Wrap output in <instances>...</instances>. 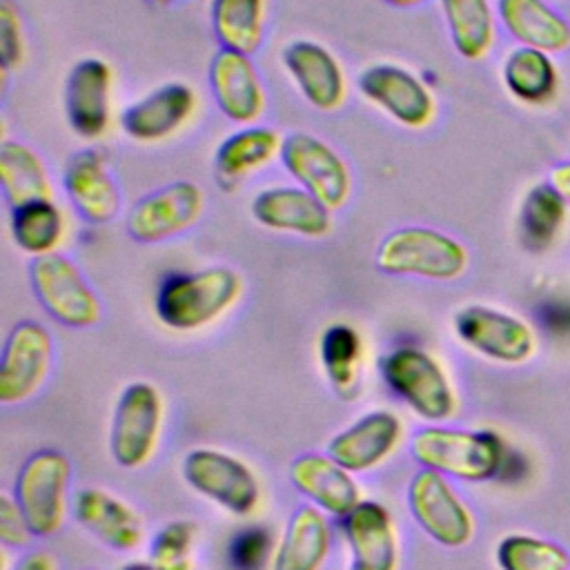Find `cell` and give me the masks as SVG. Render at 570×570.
<instances>
[{
	"instance_id": "obj_12",
	"label": "cell",
	"mask_w": 570,
	"mask_h": 570,
	"mask_svg": "<svg viewBox=\"0 0 570 570\" xmlns=\"http://www.w3.org/2000/svg\"><path fill=\"white\" fill-rule=\"evenodd\" d=\"M358 89L374 107L403 127L423 129L434 120L436 102L430 87L403 67H367L358 78Z\"/></svg>"
},
{
	"instance_id": "obj_41",
	"label": "cell",
	"mask_w": 570,
	"mask_h": 570,
	"mask_svg": "<svg viewBox=\"0 0 570 570\" xmlns=\"http://www.w3.org/2000/svg\"><path fill=\"white\" fill-rule=\"evenodd\" d=\"M16 570H56V561L51 554L38 550V552H29L18 566Z\"/></svg>"
},
{
	"instance_id": "obj_27",
	"label": "cell",
	"mask_w": 570,
	"mask_h": 570,
	"mask_svg": "<svg viewBox=\"0 0 570 570\" xmlns=\"http://www.w3.org/2000/svg\"><path fill=\"white\" fill-rule=\"evenodd\" d=\"M499 18L521 47L548 53L570 45V24L543 0H499Z\"/></svg>"
},
{
	"instance_id": "obj_13",
	"label": "cell",
	"mask_w": 570,
	"mask_h": 570,
	"mask_svg": "<svg viewBox=\"0 0 570 570\" xmlns=\"http://www.w3.org/2000/svg\"><path fill=\"white\" fill-rule=\"evenodd\" d=\"M454 332L468 347L499 363H523L534 352V334L525 321L485 305L459 309Z\"/></svg>"
},
{
	"instance_id": "obj_26",
	"label": "cell",
	"mask_w": 570,
	"mask_h": 570,
	"mask_svg": "<svg viewBox=\"0 0 570 570\" xmlns=\"http://www.w3.org/2000/svg\"><path fill=\"white\" fill-rule=\"evenodd\" d=\"M330 525L316 505H301L274 552V570H321L330 552Z\"/></svg>"
},
{
	"instance_id": "obj_33",
	"label": "cell",
	"mask_w": 570,
	"mask_h": 570,
	"mask_svg": "<svg viewBox=\"0 0 570 570\" xmlns=\"http://www.w3.org/2000/svg\"><path fill=\"white\" fill-rule=\"evenodd\" d=\"M566 220V200L552 185H537L528 191L521 216L519 232L521 240L530 252H541L552 245Z\"/></svg>"
},
{
	"instance_id": "obj_8",
	"label": "cell",
	"mask_w": 570,
	"mask_h": 570,
	"mask_svg": "<svg viewBox=\"0 0 570 570\" xmlns=\"http://www.w3.org/2000/svg\"><path fill=\"white\" fill-rule=\"evenodd\" d=\"M163 423V401L154 385L131 383L122 390L109 434L111 456L120 468L134 470L149 461Z\"/></svg>"
},
{
	"instance_id": "obj_9",
	"label": "cell",
	"mask_w": 570,
	"mask_h": 570,
	"mask_svg": "<svg viewBox=\"0 0 570 570\" xmlns=\"http://www.w3.org/2000/svg\"><path fill=\"white\" fill-rule=\"evenodd\" d=\"M407 505L416 523L445 548H461L474 534L470 510L436 470L423 468L414 474L407 488Z\"/></svg>"
},
{
	"instance_id": "obj_21",
	"label": "cell",
	"mask_w": 570,
	"mask_h": 570,
	"mask_svg": "<svg viewBox=\"0 0 570 570\" xmlns=\"http://www.w3.org/2000/svg\"><path fill=\"white\" fill-rule=\"evenodd\" d=\"M401 434L403 428L399 416L379 410L338 432L330 441L327 454L350 472H365L383 463L394 452Z\"/></svg>"
},
{
	"instance_id": "obj_14",
	"label": "cell",
	"mask_w": 570,
	"mask_h": 570,
	"mask_svg": "<svg viewBox=\"0 0 570 570\" xmlns=\"http://www.w3.org/2000/svg\"><path fill=\"white\" fill-rule=\"evenodd\" d=\"M53 343L36 321H22L9 332L0 361V403H20L42 385L51 367Z\"/></svg>"
},
{
	"instance_id": "obj_3",
	"label": "cell",
	"mask_w": 570,
	"mask_h": 570,
	"mask_svg": "<svg viewBox=\"0 0 570 570\" xmlns=\"http://www.w3.org/2000/svg\"><path fill=\"white\" fill-rule=\"evenodd\" d=\"M376 267L396 276L454 281L468 267L465 247L445 232L410 225L387 234L376 249Z\"/></svg>"
},
{
	"instance_id": "obj_35",
	"label": "cell",
	"mask_w": 570,
	"mask_h": 570,
	"mask_svg": "<svg viewBox=\"0 0 570 570\" xmlns=\"http://www.w3.org/2000/svg\"><path fill=\"white\" fill-rule=\"evenodd\" d=\"M501 570H568V552L546 539L530 534H510L497 548Z\"/></svg>"
},
{
	"instance_id": "obj_24",
	"label": "cell",
	"mask_w": 570,
	"mask_h": 570,
	"mask_svg": "<svg viewBox=\"0 0 570 570\" xmlns=\"http://www.w3.org/2000/svg\"><path fill=\"white\" fill-rule=\"evenodd\" d=\"M73 514L82 528L116 550H131L142 539L140 517L105 490H80L73 499Z\"/></svg>"
},
{
	"instance_id": "obj_15",
	"label": "cell",
	"mask_w": 570,
	"mask_h": 570,
	"mask_svg": "<svg viewBox=\"0 0 570 570\" xmlns=\"http://www.w3.org/2000/svg\"><path fill=\"white\" fill-rule=\"evenodd\" d=\"M196 107L198 98L189 85L167 82L122 111V131L138 142H163L194 118Z\"/></svg>"
},
{
	"instance_id": "obj_10",
	"label": "cell",
	"mask_w": 570,
	"mask_h": 570,
	"mask_svg": "<svg viewBox=\"0 0 570 570\" xmlns=\"http://www.w3.org/2000/svg\"><path fill=\"white\" fill-rule=\"evenodd\" d=\"M205 209L196 183L176 180L142 196L127 214V232L138 243H160L187 232Z\"/></svg>"
},
{
	"instance_id": "obj_2",
	"label": "cell",
	"mask_w": 570,
	"mask_h": 570,
	"mask_svg": "<svg viewBox=\"0 0 570 570\" xmlns=\"http://www.w3.org/2000/svg\"><path fill=\"white\" fill-rule=\"evenodd\" d=\"M416 463L461 481H488L499 474L505 461L503 441L488 430L423 428L410 441Z\"/></svg>"
},
{
	"instance_id": "obj_16",
	"label": "cell",
	"mask_w": 570,
	"mask_h": 570,
	"mask_svg": "<svg viewBox=\"0 0 570 570\" xmlns=\"http://www.w3.org/2000/svg\"><path fill=\"white\" fill-rule=\"evenodd\" d=\"M111 67L100 58L73 65L65 87V111L71 129L87 138H100L111 122Z\"/></svg>"
},
{
	"instance_id": "obj_38",
	"label": "cell",
	"mask_w": 570,
	"mask_h": 570,
	"mask_svg": "<svg viewBox=\"0 0 570 570\" xmlns=\"http://www.w3.org/2000/svg\"><path fill=\"white\" fill-rule=\"evenodd\" d=\"M24 40H22V24L20 13L11 0L0 2V58L4 71L16 69L22 62Z\"/></svg>"
},
{
	"instance_id": "obj_22",
	"label": "cell",
	"mask_w": 570,
	"mask_h": 570,
	"mask_svg": "<svg viewBox=\"0 0 570 570\" xmlns=\"http://www.w3.org/2000/svg\"><path fill=\"white\" fill-rule=\"evenodd\" d=\"M294 488L334 517H347L358 503L361 492L352 472L338 465L330 454H303L289 465Z\"/></svg>"
},
{
	"instance_id": "obj_39",
	"label": "cell",
	"mask_w": 570,
	"mask_h": 570,
	"mask_svg": "<svg viewBox=\"0 0 570 570\" xmlns=\"http://www.w3.org/2000/svg\"><path fill=\"white\" fill-rule=\"evenodd\" d=\"M31 528L16 499L0 497V539L7 546H24L31 537Z\"/></svg>"
},
{
	"instance_id": "obj_36",
	"label": "cell",
	"mask_w": 570,
	"mask_h": 570,
	"mask_svg": "<svg viewBox=\"0 0 570 570\" xmlns=\"http://www.w3.org/2000/svg\"><path fill=\"white\" fill-rule=\"evenodd\" d=\"M196 525L191 521L167 523L151 543L149 561L163 570H191Z\"/></svg>"
},
{
	"instance_id": "obj_18",
	"label": "cell",
	"mask_w": 570,
	"mask_h": 570,
	"mask_svg": "<svg viewBox=\"0 0 570 570\" xmlns=\"http://www.w3.org/2000/svg\"><path fill=\"white\" fill-rule=\"evenodd\" d=\"M283 65L301 96L321 111H334L345 102L347 80L341 62L330 49L312 40H296L285 47Z\"/></svg>"
},
{
	"instance_id": "obj_37",
	"label": "cell",
	"mask_w": 570,
	"mask_h": 570,
	"mask_svg": "<svg viewBox=\"0 0 570 570\" xmlns=\"http://www.w3.org/2000/svg\"><path fill=\"white\" fill-rule=\"evenodd\" d=\"M272 550L269 532L261 528L243 530L229 543V559L236 570H261Z\"/></svg>"
},
{
	"instance_id": "obj_5",
	"label": "cell",
	"mask_w": 570,
	"mask_h": 570,
	"mask_svg": "<svg viewBox=\"0 0 570 570\" xmlns=\"http://www.w3.org/2000/svg\"><path fill=\"white\" fill-rule=\"evenodd\" d=\"M69 461L62 452L40 450L31 454L16 476V501L36 537L60 530L67 514Z\"/></svg>"
},
{
	"instance_id": "obj_43",
	"label": "cell",
	"mask_w": 570,
	"mask_h": 570,
	"mask_svg": "<svg viewBox=\"0 0 570 570\" xmlns=\"http://www.w3.org/2000/svg\"><path fill=\"white\" fill-rule=\"evenodd\" d=\"M385 2L392 4V7H399V9H410V7H416V4H421L425 0H385Z\"/></svg>"
},
{
	"instance_id": "obj_31",
	"label": "cell",
	"mask_w": 570,
	"mask_h": 570,
	"mask_svg": "<svg viewBox=\"0 0 570 570\" xmlns=\"http://www.w3.org/2000/svg\"><path fill=\"white\" fill-rule=\"evenodd\" d=\"M212 27L223 49L249 56L263 40L265 0H212Z\"/></svg>"
},
{
	"instance_id": "obj_40",
	"label": "cell",
	"mask_w": 570,
	"mask_h": 570,
	"mask_svg": "<svg viewBox=\"0 0 570 570\" xmlns=\"http://www.w3.org/2000/svg\"><path fill=\"white\" fill-rule=\"evenodd\" d=\"M550 185L559 191V196H561L563 200L570 203V163H563V165L552 167V171H550Z\"/></svg>"
},
{
	"instance_id": "obj_1",
	"label": "cell",
	"mask_w": 570,
	"mask_h": 570,
	"mask_svg": "<svg viewBox=\"0 0 570 570\" xmlns=\"http://www.w3.org/2000/svg\"><path fill=\"white\" fill-rule=\"evenodd\" d=\"M240 292V276L223 265L191 274H174L165 278L158 289L156 314L169 330L194 332L232 309Z\"/></svg>"
},
{
	"instance_id": "obj_42",
	"label": "cell",
	"mask_w": 570,
	"mask_h": 570,
	"mask_svg": "<svg viewBox=\"0 0 570 570\" xmlns=\"http://www.w3.org/2000/svg\"><path fill=\"white\" fill-rule=\"evenodd\" d=\"M120 570H163V568L154 566L151 561H136V563H127V566H122Z\"/></svg>"
},
{
	"instance_id": "obj_6",
	"label": "cell",
	"mask_w": 570,
	"mask_h": 570,
	"mask_svg": "<svg viewBox=\"0 0 570 570\" xmlns=\"http://www.w3.org/2000/svg\"><path fill=\"white\" fill-rule=\"evenodd\" d=\"M40 305L67 327H89L100 318V301L82 278L76 263L58 252L38 256L29 269Z\"/></svg>"
},
{
	"instance_id": "obj_29",
	"label": "cell",
	"mask_w": 570,
	"mask_h": 570,
	"mask_svg": "<svg viewBox=\"0 0 570 570\" xmlns=\"http://www.w3.org/2000/svg\"><path fill=\"white\" fill-rule=\"evenodd\" d=\"M443 18L456 53L481 60L494 45V16L488 0H441Z\"/></svg>"
},
{
	"instance_id": "obj_7",
	"label": "cell",
	"mask_w": 570,
	"mask_h": 570,
	"mask_svg": "<svg viewBox=\"0 0 570 570\" xmlns=\"http://www.w3.org/2000/svg\"><path fill=\"white\" fill-rule=\"evenodd\" d=\"M281 163L289 176L330 212L341 209L352 194V174L345 160L321 138L298 131L283 140Z\"/></svg>"
},
{
	"instance_id": "obj_44",
	"label": "cell",
	"mask_w": 570,
	"mask_h": 570,
	"mask_svg": "<svg viewBox=\"0 0 570 570\" xmlns=\"http://www.w3.org/2000/svg\"><path fill=\"white\" fill-rule=\"evenodd\" d=\"M149 2H154V4H158V7H169V4H174V2H178V0H149Z\"/></svg>"
},
{
	"instance_id": "obj_34",
	"label": "cell",
	"mask_w": 570,
	"mask_h": 570,
	"mask_svg": "<svg viewBox=\"0 0 570 570\" xmlns=\"http://www.w3.org/2000/svg\"><path fill=\"white\" fill-rule=\"evenodd\" d=\"M361 350V338L350 325L338 323L325 330L321 338V361L338 394L354 392L358 381Z\"/></svg>"
},
{
	"instance_id": "obj_32",
	"label": "cell",
	"mask_w": 570,
	"mask_h": 570,
	"mask_svg": "<svg viewBox=\"0 0 570 570\" xmlns=\"http://www.w3.org/2000/svg\"><path fill=\"white\" fill-rule=\"evenodd\" d=\"M557 67L541 49L519 47L503 62V82L521 102H548L557 91Z\"/></svg>"
},
{
	"instance_id": "obj_30",
	"label": "cell",
	"mask_w": 570,
	"mask_h": 570,
	"mask_svg": "<svg viewBox=\"0 0 570 570\" xmlns=\"http://www.w3.org/2000/svg\"><path fill=\"white\" fill-rule=\"evenodd\" d=\"M67 232V216L53 198L33 200L13 209L11 234L16 245L31 256H47L58 249Z\"/></svg>"
},
{
	"instance_id": "obj_23",
	"label": "cell",
	"mask_w": 570,
	"mask_h": 570,
	"mask_svg": "<svg viewBox=\"0 0 570 570\" xmlns=\"http://www.w3.org/2000/svg\"><path fill=\"white\" fill-rule=\"evenodd\" d=\"M352 550L350 570H396L399 546L390 512L376 501H361L345 517Z\"/></svg>"
},
{
	"instance_id": "obj_20",
	"label": "cell",
	"mask_w": 570,
	"mask_h": 570,
	"mask_svg": "<svg viewBox=\"0 0 570 570\" xmlns=\"http://www.w3.org/2000/svg\"><path fill=\"white\" fill-rule=\"evenodd\" d=\"M62 185L76 212L89 223H107L120 209L118 187L98 149L76 151L62 174Z\"/></svg>"
},
{
	"instance_id": "obj_17",
	"label": "cell",
	"mask_w": 570,
	"mask_h": 570,
	"mask_svg": "<svg viewBox=\"0 0 570 570\" xmlns=\"http://www.w3.org/2000/svg\"><path fill=\"white\" fill-rule=\"evenodd\" d=\"M209 87L218 109L238 125L256 122L267 105L263 82L249 56L220 49L209 65Z\"/></svg>"
},
{
	"instance_id": "obj_4",
	"label": "cell",
	"mask_w": 570,
	"mask_h": 570,
	"mask_svg": "<svg viewBox=\"0 0 570 570\" xmlns=\"http://www.w3.org/2000/svg\"><path fill=\"white\" fill-rule=\"evenodd\" d=\"M381 372L390 390L421 419L445 421L456 412L454 390L443 367L428 352L412 345L399 347L383 358Z\"/></svg>"
},
{
	"instance_id": "obj_25",
	"label": "cell",
	"mask_w": 570,
	"mask_h": 570,
	"mask_svg": "<svg viewBox=\"0 0 570 570\" xmlns=\"http://www.w3.org/2000/svg\"><path fill=\"white\" fill-rule=\"evenodd\" d=\"M283 138L272 127H245L227 136L216 156L214 174L223 189H234L249 174L267 167L276 156H281Z\"/></svg>"
},
{
	"instance_id": "obj_28",
	"label": "cell",
	"mask_w": 570,
	"mask_h": 570,
	"mask_svg": "<svg viewBox=\"0 0 570 570\" xmlns=\"http://www.w3.org/2000/svg\"><path fill=\"white\" fill-rule=\"evenodd\" d=\"M0 183L11 209L51 198V180L40 156L18 140H4L0 147Z\"/></svg>"
},
{
	"instance_id": "obj_19",
	"label": "cell",
	"mask_w": 570,
	"mask_h": 570,
	"mask_svg": "<svg viewBox=\"0 0 570 570\" xmlns=\"http://www.w3.org/2000/svg\"><path fill=\"white\" fill-rule=\"evenodd\" d=\"M252 216L267 229L305 238H318L332 229V212L298 185H281L258 191L252 200Z\"/></svg>"
},
{
	"instance_id": "obj_11",
	"label": "cell",
	"mask_w": 570,
	"mask_h": 570,
	"mask_svg": "<svg viewBox=\"0 0 570 570\" xmlns=\"http://www.w3.org/2000/svg\"><path fill=\"white\" fill-rule=\"evenodd\" d=\"M183 474L187 483L234 514H249L261 501L254 472L236 456L218 450H191L185 456Z\"/></svg>"
}]
</instances>
